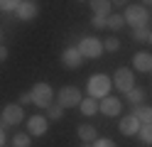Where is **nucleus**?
Returning <instances> with one entry per match:
<instances>
[{
    "mask_svg": "<svg viewBox=\"0 0 152 147\" xmlns=\"http://www.w3.org/2000/svg\"><path fill=\"white\" fill-rule=\"evenodd\" d=\"M88 98H96V101H103L106 96H110V88H113V81H110V76L106 74H93L88 76Z\"/></svg>",
    "mask_w": 152,
    "mask_h": 147,
    "instance_id": "f257e3e1",
    "label": "nucleus"
},
{
    "mask_svg": "<svg viewBox=\"0 0 152 147\" xmlns=\"http://www.w3.org/2000/svg\"><path fill=\"white\" fill-rule=\"evenodd\" d=\"M123 20H125V25H132V29H135V27H147L150 12H147L145 5H128Z\"/></svg>",
    "mask_w": 152,
    "mask_h": 147,
    "instance_id": "f03ea898",
    "label": "nucleus"
},
{
    "mask_svg": "<svg viewBox=\"0 0 152 147\" xmlns=\"http://www.w3.org/2000/svg\"><path fill=\"white\" fill-rule=\"evenodd\" d=\"M30 96H32V103L37 108H49L52 101H54V88L49 83L39 81V83H34V88L30 91Z\"/></svg>",
    "mask_w": 152,
    "mask_h": 147,
    "instance_id": "7ed1b4c3",
    "label": "nucleus"
},
{
    "mask_svg": "<svg viewBox=\"0 0 152 147\" xmlns=\"http://www.w3.org/2000/svg\"><path fill=\"white\" fill-rule=\"evenodd\" d=\"M110 81H113V86H115V91H120V93H130L132 88H135V76H132V71L128 66L115 69V76H113Z\"/></svg>",
    "mask_w": 152,
    "mask_h": 147,
    "instance_id": "20e7f679",
    "label": "nucleus"
},
{
    "mask_svg": "<svg viewBox=\"0 0 152 147\" xmlns=\"http://www.w3.org/2000/svg\"><path fill=\"white\" fill-rule=\"evenodd\" d=\"M56 101H59V105L64 108H76V105H81V91L76 86H64V88H59V93H56Z\"/></svg>",
    "mask_w": 152,
    "mask_h": 147,
    "instance_id": "39448f33",
    "label": "nucleus"
},
{
    "mask_svg": "<svg viewBox=\"0 0 152 147\" xmlns=\"http://www.w3.org/2000/svg\"><path fill=\"white\" fill-rule=\"evenodd\" d=\"M79 52L83 59H98L103 54V42L98 37H83L81 44H79Z\"/></svg>",
    "mask_w": 152,
    "mask_h": 147,
    "instance_id": "423d86ee",
    "label": "nucleus"
},
{
    "mask_svg": "<svg viewBox=\"0 0 152 147\" xmlns=\"http://www.w3.org/2000/svg\"><path fill=\"white\" fill-rule=\"evenodd\" d=\"M22 118H25L22 105L7 103V105L3 108V120H0V125H3V127H7V125H17V123H22Z\"/></svg>",
    "mask_w": 152,
    "mask_h": 147,
    "instance_id": "0eeeda50",
    "label": "nucleus"
},
{
    "mask_svg": "<svg viewBox=\"0 0 152 147\" xmlns=\"http://www.w3.org/2000/svg\"><path fill=\"white\" fill-rule=\"evenodd\" d=\"M47 130H49V120H47L44 115H32L30 120H27V135H34V137H39V135H44Z\"/></svg>",
    "mask_w": 152,
    "mask_h": 147,
    "instance_id": "6e6552de",
    "label": "nucleus"
},
{
    "mask_svg": "<svg viewBox=\"0 0 152 147\" xmlns=\"http://www.w3.org/2000/svg\"><path fill=\"white\" fill-rule=\"evenodd\" d=\"M61 64L66 69H79L83 64V56L79 52V47H66L64 52H61Z\"/></svg>",
    "mask_w": 152,
    "mask_h": 147,
    "instance_id": "1a4fd4ad",
    "label": "nucleus"
},
{
    "mask_svg": "<svg viewBox=\"0 0 152 147\" xmlns=\"http://www.w3.org/2000/svg\"><path fill=\"white\" fill-rule=\"evenodd\" d=\"M15 15L20 17V20H32V17L39 15V5H37L34 0H22V3H17Z\"/></svg>",
    "mask_w": 152,
    "mask_h": 147,
    "instance_id": "9d476101",
    "label": "nucleus"
},
{
    "mask_svg": "<svg viewBox=\"0 0 152 147\" xmlns=\"http://www.w3.org/2000/svg\"><path fill=\"white\" fill-rule=\"evenodd\" d=\"M120 108H123V103L118 101V98H113V96H106V98L98 103V110H101L103 115H108V118L118 115V113H120Z\"/></svg>",
    "mask_w": 152,
    "mask_h": 147,
    "instance_id": "9b49d317",
    "label": "nucleus"
},
{
    "mask_svg": "<svg viewBox=\"0 0 152 147\" xmlns=\"http://www.w3.org/2000/svg\"><path fill=\"white\" fill-rule=\"evenodd\" d=\"M140 125H142V123L137 120L135 115H125V118L118 123L120 132H123V135H128V137H130V135H137V132H140Z\"/></svg>",
    "mask_w": 152,
    "mask_h": 147,
    "instance_id": "f8f14e48",
    "label": "nucleus"
},
{
    "mask_svg": "<svg viewBox=\"0 0 152 147\" xmlns=\"http://www.w3.org/2000/svg\"><path fill=\"white\" fill-rule=\"evenodd\" d=\"M132 64H135L137 71L147 74V71H152V54L150 52H137L135 56H132Z\"/></svg>",
    "mask_w": 152,
    "mask_h": 147,
    "instance_id": "ddd939ff",
    "label": "nucleus"
},
{
    "mask_svg": "<svg viewBox=\"0 0 152 147\" xmlns=\"http://www.w3.org/2000/svg\"><path fill=\"white\" fill-rule=\"evenodd\" d=\"M76 135H79V140H81V142H96V140H98V132H96V127H93V125H88V123L79 125Z\"/></svg>",
    "mask_w": 152,
    "mask_h": 147,
    "instance_id": "4468645a",
    "label": "nucleus"
},
{
    "mask_svg": "<svg viewBox=\"0 0 152 147\" xmlns=\"http://www.w3.org/2000/svg\"><path fill=\"white\" fill-rule=\"evenodd\" d=\"M91 10L96 17H110V10H113V3H108V0H93L91 3Z\"/></svg>",
    "mask_w": 152,
    "mask_h": 147,
    "instance_id": "2eb2a0df",
    "label": "nucleus"
},
{
    "mask_svg": "<svg viewBox=\"0 0 152 147\" xmlns=\"http://www.w3.org/2000/svg\"><path fill=\"white\" fill-rule=\"evenodd\" d=\"M132 115H135V118H137V120H140L142 125L152 123V108H150V105H135V110H132Z\"/></svg>",
    "mask_w": 152,
    "mask_h": 147,
    "instance_id": "dca6fc26",
    "label": "nucleus"
},
{
    "mask_svg": "<svg viewBox=\"0 0 152 147\" xmlns=\"http://www.w3.org/2000/svg\"><path fill=\"white\" fill-rule=\"evenodd\" d=\"M79 108H81V113L88 118V115H96V110H98V103H96V98H83Z\"/></svg>",
    "mask_w": 152,
    "mask_h": 147,
    "instance_id": "f3484780",
    "label": "nucleus"
},
{
    "mask_svg": "<svg viewBox=\"0 0 152 147\" xmlns=\"http://www.w3.org/2000/svg\"><path fill=\"white\" fill-rule=\"evenodd\" d=\"M125 96H128V101H130L132 105H142V101H145V88H137V86H135V88H132L130 93H125Z\"/></svg>",
    "mask_w": 152,
    "mask_h": 147,
    "instance_id": "a211bd4d",
    "label": "nucleus"
},
{
    "mask_svg": "<svg viewBox=\"0 0 152 147\" xmlns=\"http://www.w3.org/2000/svg\"><path fill=\"white\" fill-rule=\"evenodd\" d=\"M140 140L145 142V145H152V123H147V125H140Z\"/></svg>",
    "mask_w": 152,
    "mask_h": 147,
    "instance_id": "6ab92c4d",
    "label": "nucleus"
},
{
    "mask_svg": "<svg viewBox=\"0 0 152 147\" xmlns=\"http://www.w3.org/2000/svg\"><path fill=\"white\" fill-rule=\"evenodd\" d=\"M61 115H64V108H61L59 103H52L49 110H47V120H59Z\"/></svg>",
    "mask_w": 152,
    "mask_h": 147,
    "instance_id": "aec40b11",
    "label": "nucleus"
},
{
    "mask_svg": "<svg viewBox=\"0 0 152 147\" xmlns=\"http://www.w3.org/2000/svg\"><path fill=\"white\" fill-rule=\"evenodd\" d=\"M123 25H125V20H123V15H113V12H110V17L106 20V27H110V29H120Z\"/></svg>",
    "mask_w": 152,
    "mask_h": 147,
    "instance_id": "412c9836",
    "label": "nucleus"
},
{
    "mask_svg": "<svg viewBox=\"0 0 152 147\" xmlns=\"http://www.w3.org/2000/svg\"><path fill=\"white\" fill-rule=\"evenodd\" d=\"M132 39H135V42H147L150 39V29L147 27H135L132 29Z\"/></svg>",
    "mask_w": 152,
    "mask_h": 147,
    "instance_id": "4be33fe9",
    "label": "nucleus"
},
{
    "mask_svg": "<svg viewBox=\"0 0 152 147\" xmlns=\"http://www.w3.org/2000/svg\"><path fill=\"white\" fill-rule=\"evenodd\" d=\"M12 147H30V135L27 132H20L12 137Z\"/></svg>",
    "mask_w": 152,
    "mask_h": 147,
    "instance_id": "5701e85b",
    "label": "nucleus"
},
{
    "mask_svg": "<svg viewBox=\"0 0 152 147\" xmlns=\"http://www.w3.org/2000/svg\"><path fill=\"white\" fill-rule=\"evenodd\" d=\"M118 49H120V42L115 37H108L106 42H103V52H118Z\"/></svg>",
    "mask_w": 152,
    "mask_h": 147,
    "instance_id": "b1692460",
    "label": "nucleus"
},
{
    "mask_svg": "<svg viewBox=\"0 0 152 147\" xmlns=\"http://www.w3.org/2000/svg\"><path fill=\"white\" fill-rule=\"evenodd\" d=\"M17 0H0V12H15Z\"/></svg>",
    "mask_w": 152,
    "mask_h": 147,
    "instance_id": "393cba45",
    "label": "nucleus"
},
{
    "mask_svg": "<svg viewBox=\"0 0 152 147\" xmlns=\"http://www.w3.org/2000/svg\"><path fill=\"white\" fill-rule=\"evenodd\" d=\"M93 147H118L113 140H108V137H101V140H96L93 142Z\"/></svg>",
    "mask_w": 152,
    "mask_h": 147,
    "instance_id": "a878e982",
    "label": "nucleus"
},
{
    "mask_svg": "<svg viewBox=\"0 0 152 147\" xmlns=\"http://www.w3.org/2000/svg\"><path fill=\"white\" fill-rule=\"evenodd\" d=\"M91 27L103 29V27H106V17H96V15H93V17H91Z\"/></svg>",
    "mask_w": 152,
    "mask_h": 147,
    "instance_id": "bb28decb",
    "label": "nucleus"
},
{
    "mask_svg": "<svg viewBox=\"0 0 152 147\" xmlns=\"http://www.w3.org/2000/svg\"><path fill=\"white\" fill-rule=\"evenodd\" d=\"M7 59V47L3 44V37H0V61H5Z\"/></svg>",
    "mask_w": 152,
    "mask_h": 147,
    "instance_id": "cd10ccee",
    "label": "nucleus"
},
{
    "mask_svg": "<svg viewBox=\"0 0 152 147\" xmlns=\"http://www.w3.org/2000/svg\"><path fill=\"white\" fill-rule=\"evenodd\" d=\"M20 103H22V105H30V103H32V96H30V93H22V96H20Z\"/></svg>",
    "mask_w": 152,
    "mask_h": 147,
    "instance_id": "c85d7f7f",
    "label": "nucleus"
},
{
    "mask_svg": "<svg viewBox=\"0 0 152 147\" xmlns=\"http://www.w3.org/2000/svg\"><path fill=\"white\" fill-rule=\"evenodd\" d=\"M0 147H5V127L0 125Z\"/></svg>",
    "mask_w": 152,
    "mask_h": 147,
    "instance_id": "c756f323",
    "label": "nucleus"
},
{
    "mask_svg": "<svg viewBox=\"0 0 152 147\" xmlns=\"http://www.w3.org/2000/svg\"><path fill=\"white\" fill-rule=\"evenodd\" d=\"M79 147H93V142H81Z\"/></svg>",
    "mask_w": 152,
    "mask_h": 147,
    "instance_id": "7c9ffc66",
    "label": "nucleus"
},
{
    "mask_svg": "<svg viewBox=\"0 0 152 147\" xmlns=\"http://www.w3.org/2000/svg\"><path fill=\"white\" fill-rule=\"evenodd\" d=\"M147 42H150V44H152V29H150V39H147Z\"/></svg>",
    "mask_w": 152,
    "mask_h": 147,
    "instance_id": "2f4dec72",
    "label": "nucleus"
}]
</instances>
